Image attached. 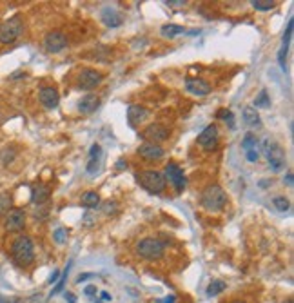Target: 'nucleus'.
<instances>
[{
  "label": "nucleus",
  "instance_id": "1",
  "mask_svg": "<svg viewBox=\"0 0 294 303\" xmlns=\"http://www.w3.org/2000/svg\"><path fill=\"white\" fill-rule=\"evenodd\" d=\"M11 254H13V260L16 264L22 265V267H28V265L33 264L34 247L30 236H18L11 245Z\"/></svg>",
  "mask_w": 294,
  "mask_h": 303
},
{
  "label": "nucleus",
  "instance_id": "2",
  "mask_svg": "<svg viewBox=\"0 0 294 303\" xmlns=\"http://www.w3.org/2000/svg\"><path fill=\"white\" fill-rule=\"evenodd\" d=\"M200 202L202 206H204V209L207 210H222L227 204V194L220 186L212 184V186H207L204 189Z\"/></svg>",
  "mask_w": 294,
  "mask_h": 303
},
{
  "label": "nucleus",
  "instance_id": "3",
  "mask_svg": "<svg viewBox=\"0 0 294 303\" xmlns=\"http://www.w3.org/2000/svg\"><path fill=\"white\" fill-rule=\"evenodd\" d=\"M264 154L269 162V169L272 172H280L282 169H285V152L276 140L272 138L264 140Z\"/></svg>",
  "mask_w": 294,
  "mask_h": 303
},
{
  "label": "nucleus",
  "instance_id": "4",
  "mask_svg": "<svg viewBox=\"0 0 294 303\" xmlns=\"http://www.w3.org/2000/svg\"><path fill=\"white\" fill-rule=\"evenodd\" d=\"M166 252V245L158 238H144L136 245V254L147 262H156Z\"/></svg>",
  "mask_w": 294,
  "mask_h": 303
},
{
  "label": "nucleus",
  "instance_id": "5",
  "mask_svg": "<svg viewBox=\"0 0 294 303\" xmlns=\"http://www.w3.org/2000/svg\"><path fill=\"white\" fill-rule=\"evenodd\" d=\"M136 180L138 184H140V187L142 189H146L147 192H151V194H160V192H164V189H166V176L162 174V172L158 171H142L136 174Z\"/></svg>",
  "mask_w": 294,
  "mask_h": 303
},
{
  "label": "nucleus",
  "instance_id": "6",
  "mask_svg": "<svg viewBox=\"0 0 294 303\" xmlns=\"http://www.w3.org/2000/svg\"><path fill=\"white\" fill-rule=\"evenodd\" d=\"M22 30H24V26H22L20 16L8 18L4 24H0V44H13L22 34Z\"/></svg>",
  "mask_w": 294,
  "mask_h": 303
},
{
  "label": "nucleus",
  "instance_id": "7",
  "mask_svg": "<svg viewBox=\"0 0 294 303\" xmlns=\"http://www.w3.org/2000/svg\"><path fill=\"white\" fill-rule=\"evenodd\" d=\"M218 142H220V132H218V128H216L214 124L207 126V128L198 134V146L207 152L214 151L216 147H218Z\"/></svg>",
  "mask_w": 294,
  "mask_h": 303
},
{
  "label": "nucleus",
  "instance_id": "8",
  "mask_svg": "<svg viewBox=\"0 0 294 303\" xmlns=\"http://www.w3.org/2000/svg\"><path fill=\"white\" fill-rule=\"evenodd\" d=\"M104 80V74L96 69H82L78 73V88L86 89V91H91L96 86H100Z\"/></svg>",
  "mask_w": 294,
  "mask_h": 303
},
{
  "label": "nucleus",
  "instance_id": "9",
  "mask_svg": "<svg viewBox=\"0 0 294 303\" xmlns=\"http://www.w3.org/2000/svg\"><path fill=\"white\" fill-rule=\"evenodd\" d=\"M68 46V38L62 31H51L44 36V48L48 53H60Z\"/></svg>",
  "mask_w": 294,
  "mask_h": 303
},
{
  "label": "nucleus",
  "instance_id": "10",
  "mask_svg": "<svg viewBox=\"0 0 294 303\" xmlns=\"http://www.w3.org/2000/svg\"><path fill=\"white\" fill-rule=\"evenodd\" d=\"M144 138L149 140V144H160V142H166L169 138V129L162 124H151L147 126L146 131H144Z\"/></svg>",
  "mask_w": 294,
  "mask_h": 303
},
{
  "label": "nucleus",
  "instance_id": "11",
  "mask_svg": "<svg viewBox=\"0 0 294 303\" xmlns=\"http://www.w3.org/2000/svg\"><path fill=\"white\" fill-rule=\"evenodd\" d=\"M26 225V212L22 209H11L6 216V229L10 232H18Z\"/></svg>",
  "mask_w": 294,
  "mask_h": 303
},
{
  "label": "nucleus",
  "instance_id": "12",
  "mask_svg": "<svg viewBox=\"0 0 294 303\" xmlns=\"http://www.w3.org/2000/svg\"><path fill=\"white\" fill-rule=\"evenodd\" d=\"M166 178L174 186L176 192H182L186 189V176H184V171H182L178 166H174V164H169V166L166 167Z\"/></svg>",
  "mask_w": 294,
  "mask_h": 303
},
{
  "label": "nucleus",
  "instance_id": "13",
  "mask_svg": "<svg viewBox=\"0 0 294 303\" xmlns=\"http://www.w3.org/2000/svg\"><path fill=\"white\" fill-rule=\"evenodd\" d=\"M187 93L194 94V96H207L211 93V84L202 78H187L186 80Z\"/></svg>",
  "mask_w": 294,
  "mask_h": 303
},
{
  "label": "nucleus",
  "instance_id": "14",
  "mask_svg": "<svg viewBox=\"0 0 294 303\" xmlns=\"http://www.w3.org/2000/svg\"><path fill=\"white\" fill-rule=\"evenodd\" d=\"M38 100L46 109H54L58 108L60 94L54 88H42L38 93Z\"/></svg>",
  "mask_w": 294,
  "mask_h": 303
},
{
  "label": "nucleus",
  "instance_id": "15",
  "mask_svg": "<svg viewBox=\"0 0 294 303\" xmlns=\"http://www.w3.org/2000/svg\"><path fill=\"white\" fill-rule=\"evenodd\" d=\"M138 154L146 160H160L164 156V149L156 144H142V146L138 147Z\"/></svg>",
  "mask_w": 294,
  "mask_h": 303
},
{
  "label": "nucleus",
  "instance_id": "16",
  "mask_svg": "<svg viewBox=\"0 0 294 303\" xmlns=\"http://www.w3.org/2000/svg\"><path fill=\"white\" fill-rule=\"evenodd\" d=\"M292 18L287 22V30L284 33V40H282V48H280L278 53V62L282 66V69L285 71V58H287V51H289V44H290V36H292Z\"/></svg>",
  "mask_w": 294,
  "mask_h": 303
},
{
  "label": "nucleus",
  "instance_id": "17",
  "mask_svg": "<svg viewBox=\"0 0 294 303\" xmlns=\"http://www.w3.org/2000/svg\"><path fill=\"white\" fill-rule=\"evenodd\" d=\"M98 106H100V98L93 93L86 94V96H82L78 100V111L82 114H91V112L96 111Z\"/></svg>",
  "mask_w": 294,
  "mask_h": 303
},
{
  "label": "nucleus",
  "instance_id": "18",
  "mask_svg": "<svg viewBox=\"0 0 294 303\" xmlns=\"http://www.w3.org/2000/svg\"><path fill=\"white\" fill-rule=\"evenodd\" d=\"M49 194H51V189H49L48 186L36 184V186H33V189H31V202L36 204V206H42L44 202L49 200Z\"/></svg>",
  "mask_w": 294,
  "mask_h": 303
},
{
  "label": "nucleus",
  "instance_id": "19",
  "mask_svg": "<svg viewBox=\"0 0 294 303\" xmlns=\"http://www.w3.org/2000/svg\"><path fill=\"white\" fill-rule=\"evenodd\" d=\"M102 20L108 28H118V26H122L124 16L120 15L114 8H106V10L102 11Z\"/></svg>",
  "mask_w": 294,
  "mask_h": 303
},
{
  "label": "nucleus",
  "instance_id": "20",
  "mask_svg": "<svg viewBox=\"0 0 294 303\" xmlns=\"http://www.w3.org/2000/svg\"><path fill=\"white\" fill-rule=\"evenodd\" d=\"M147 114H149V112H147V109L142 108V106H129L128 109V120L131 126H136V124L144 122L147 118Z\"/></svg>",
  "mask_w": 294,
  "mask_h": 303
},
{
  "label": "nucleus",
  "instance_id": "21",
  "mask_svg": "<svg viewBox=\"0 0 294 303\" xmlns=\"http://www.w3.org/2000/svg\"><path fill=\"white\" fill-rule=\"evenodd\" d=\"M244 122L249 126V128H260V114L252 106H245L244 108Z\"/></svg>",
  "mask_w": 294,
  "mask_h": 303
},
{
  "label": "nucleus",
  "instance_id": "22",
  "mask_svg": "<svg viewBox=\"0 0 294 303\" xmlns=\"http://www.w3.org/2000/svg\"><path fill=\"white\" fill-rule=\"evenodd\" d=\"M98 204H100V194H98L96 191L84 192L82 198H80V206L86 207V209H94Z\"/></svg>",
  "mask_w": 294,
  "mask_h": 303
},
{
  "label": "nucleus",
  "instance_id": "23",
  "mask_svg": "<svg viewBox=\"0 0 294 303\" xmlns=\"http://www.w3.org/2000/svg\"><path fill=\"white\" fill-rule=\"evenodd\" d=\"M184 33H186V30L176 24H166L162 26V30H160V34H162L164 38H176L178 34H184Z\"/></svg>",
  "mask_w": 294,
  "mask_h": 303
},
{
  "label": "nucleus",
  "instance_id": "24",
  "mask_svg": "<svg viewBox=\"0 0 294 303\" xmlns=\"http://www.w3.org/2000/svg\"><path fill=\"white\" fill-rule=\"evenodd\" d=\"M71 265H73V262H69V264H68V269L62 272V276L58 278V282H56L54 288L51 290V294H49V298H53V296H56L58 292H62V290H64V285H66V282H68V274H69V269H71Z\"/></svg>",
  "mask_w": 294,
  "mask_h": 303
},
{
  "label": "nucleus",
  "instance_id": "25",
  "mask_svg": "<svg viewBox=\"0 0 294 303\" xmlns=\"http://www.w3.org/2000/svg\"><path fill=\"white\" fill-rule=\"evenodd\" d=\"M226 282H222V280H214V282H211L209 284V287H207V296H216V294H220L226 290Z\"/></svg>",
  "mask_w": 294,
  "mask_h": 303
},
{
  "label": "nucleus",
  "instance_id": "26",
  "mask_svg": "<svg viewBox=\"0 0 294 303\" xmlns=\"http://www.w3.org/2000/svg\"><path fill=\"white\" fill-rule=\"evenodd\" d=\"M252 108H264V109H267V108H270V98H269V93L265 91V89H262L260 93H258V96H256V100H254V106Z\"/></svg>",
  "mask_w": 294,
  "mask_h": 303
},
{
  "label": "nucleus",
  "instance_id": "27",
  "mask_svg": "<svg viewBox=\"0 0 294 303\" xmlns=\"http://www.w3.org/2000/svg\"><path fill=\"white\" fill-rule=\"evenodd\" d=\"M250 6H252L256 11H270L276 6V2L274 0H252Z\"/></svg>",
  "mask_w": 294,
  "mask_h": 303
},
{
  "label": "nucleus",
  "instance_id": "28",
  "mask_svg": "<svg viewBox=\"0 0 294 303\" xmlns=\"http://www.w3.org/2000/svg\"><path fill=\"white\" fill-rule=\"evenodd\" d=\"M242 147L245 151H250V149H258V138L254 134H245V138L242 140Z\"/></svg>",
  "mask_w": 294,
  "mask_h": 303
},
{
  "label": "nucleus",
  "instance_id": "29",
  "mask_svg": "<svg viewBox=\"0 0 294 303\" xmlns=\"http://www.w3.org/2000/svg\"><path fill=\"white\" fill-rule=\"evenodd\" d=\"M272 204H274L276 209L282 210V212H285V210H289V207H290L289 200H287L285 196H274V198H272Z\"/></svg>",
  "mask_w": 294,
  "mask_h": 303
},
{
  "label": "nucleus",
  "instance_id": "30",
  "mask_svg": "<svg viewBox=\"0 0 294 303\" xmlns=\"http://www.w3.org/2000/svg\"><path fill=\"white\" fill-rule=\"evenodd\" d=\"M218 118H222V120H226L227 124H229L230 128H234V114L229 111V109H222V111H218Z\"/></svg>",
  "mask_w": 294,
  "mask_h": 303
},
{
  "label": "nucleus",
  "instance_id": "31",
  "mask_svg": "<svg viewBox=\"0 0 294 303\" xmlns=\"http://www.w3.org/2000/svg\"><path fill=\"white\" fill-rule=\"evenodd\" d=\"M68 234H69L68 229H64V227H60V229L54 230L53 238H54V242H56V244H64L66 238H68Z\"/></svg>",
  "mask_w": 294,
  "mask_h": 303
},
{
  "label": "nucleus",
  "instance_id": "32",
  "mask_svg": "<svg viewBox=\"0 0 294 303\" xmlns=\"http://www.w3.org/2000/svg\"><path fill=\"white\" fill-rule=\"evenodd\" d=\"M11 207V196L8 194V192H4V194H0V212H4V210H8Z\"/></svg>",
  "mask_w": 294,
  "mask_h": 303
},
{
  "label": "nucleus",
  "instance_id": "33",
  "mask_svg": "<svg viewBox=\"0 0 294 303\" xmlns=\"http://www.w3.org/2000/svg\"><path fill=\"white\" fill-rule=\"evenodd\" d=\"M116 210H118V204H116V202L108 200L106 204H104V212H106V214H114Z\"/></svg>",
  "mask_w": 294,
  "mask_h": 303
},
{
  "label": "nucleus",
  "instance_id": "34",
  "mask_svg": "<svg viewBox=\"0 0 294 303\" xmlns=\"http://www.w3.org/2000/svg\"><path fill=\"white\" fill-rule=\"evenodd\" d=\"M86 169H88L89 174H96V172L100 171V160H89Z\"/></svg>",
  "mask_w": 294,
  "mask_h": 303
},
{
  "label": "nucleus",
  "instance_id": "35",
  "mask_svg": "<svg viewBox=\"0 0 294 303\" xmlns=\"http://www.w3.org/2000/svg\"><path fill=\"white\" fill-rule=\"evenodd\" d=\"M245 156H247L249 162H258L260 160V152H258V149H250V151H245Z\"/></svg>",
  "mask_w": 294,
  "mask_h": 303
},
{
  "label": "nucleus",
  "instance_id": "36",
  "mask_svg": "<svg viewBox=\"0 0 294 303\" xmlns=\"http://www.w3.org/2000/svg\"><path fill=\"white\" fill-rule=\"evenodd\" d=\"M84 294H86V296H94V294H96V287H94V285H88V287L84 288Z\"/></svg>",
  "mask_w": 294,
  "mask_h": 303
},
{
  "label": "nucleus",
  "instance_id": "37",
  "mask_svg": "<svg viewBox=\"0 0 294 303\" xmlns=\"http://www.w3.org/2000/svg\"><path fill=\"white\" fill-rule=\"evenodd\" d=\"M167 6H172V8H178V6H186L187 2L186 0H169V2H166Z\"/></svg>",
  "mask_w": 294,
  "mask_h": 303
},
{
  "label": "nucleus",
  "instance_id": "38",
  "mask_svg": "<svg viewBox=\"0 0 294 303\" xmlns=\"http://www.w3.org/2000/svg\"><path fill=\"white\" fill-rule=\"evenodd\" d=\"M58 278H60V272H58V270H54V272L51 274V278H49V284H54V282H58Z\"/></svg>",
  "mask_w": 294,
  "mask_h": 303
},
{
  "label": "nucleus",
  "instance_id": "39",
  "mask_svg": "<svg viewBox=\"0 0 294 303\" xmlns=\"http://www.w3.org/2000/svg\"><path fill=\"white\" fill-rule=\"evenodd\" d=\"M102 300H104V302H111V300H113V296H111L108 290H104V292H102Z\"/></svg>",
  "mask_w": 294,
  "mask_h": 303
},
{
  "label": "nucleus",
  "instance_id": "40",
  "mask_svg": "<svg viewBox=\"0 0 294 303\" xmlns=\"http://www.w3.org/2000/svg\"><path fill=\"white\" fill-rule=\"evenodd\" d=\"M66 302H68V303H76V302H74V294L66 292Z\"/></svg>",
  "mask_w": 294,
  "mask_h": 303
},
{
  "label": "nucleus",
  "instance_id": "41",
  "mask_svg": "<svg viewBox=\"0 0 294 303\" xmlns=\"http://www.w3.org/2000/svg\"><path fill=\"white\" fill-rule=\"evenodd\" d=\"M116 167H118V169H126V167H128V166H124V160H118Z\"/></svg>",
  "mask_w": 294,
  "mask_h": 303
},
{
  "label": "nucleus",
  "instance_id": "42",
  "mask_svg": "<svg viewBox=\"0 0 294 303\" xmlns=\"http://www.w3.org/2000/svg\"><path fill=\"white\" fill-rule=\"evenodd\" d=\"M287 184H289V186H292V172H289V174H287Z\"/></svg>",
  "mask_w": 294,
  "mask_h": 303
},
{
  "label": "nucleus",
  "instance_id": "43",
  "mask_svg": "<svg viewBox=\"0 0 294 303\" xmlns=\"http://www.w3.org/2000/svg\"><path fill=\"white\" fill-rule=\"evenodd\" d=\"M0 303H11L8 298H4V296H0Z\"/></svg>",
  "mask_w": 294,
  "mask_h": 303
},
{
  "label": "nucleus",
  "instance_id": "44",
  "mask_svg": "<svg viewBox=\"0 0 294 303\" xmlns=\"http://www.w3.org/2000/svg\"><path fill=\"white\" fill-rule=\"evenodd\" d=\"M287 303H292V300H290V298H289V300H287Z\"/></svg>",
  "mask_w": 294,
  "mask_h": 303
},
{
  "label": "nucleus",
  "instance_id": "45",
  "mask_svg": "<svg viewBox=\"0 0 294 303\" xmlns=\"http://www.w3.org/2000/svg\"><path fill=\"white\" fill-rule=\"evenodd\" d=\"M234 303H242V302H234Z\"/></svg>",
  "mask_w": 294,
  "mask_h": 303
}]
</instances>
